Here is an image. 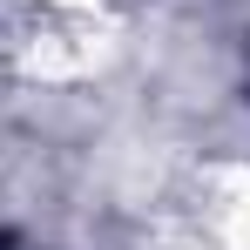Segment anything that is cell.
Instances as JSON below:
<instances>
[{"label": "cell", "mask_w": 250, "mask_h": 250, "mask_svg": "<svg viewBox=\"0 0 250 250\" xmlns=\"http://www.w3.org/2000/svg\"><path fill=\"white\" fill-rule=\"evenodd\" d=\"M0 250H7V237H0Z\"/></svg>", "instance_id": "cell-1"}]
</instances>
